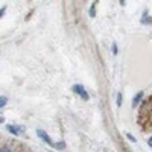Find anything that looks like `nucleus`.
<instances>
[{
	"label": "nucleus",
	"mask_w": 152,
	"mask_h": 152,
	"mask_svg": "<svg viewBox=\"0 0 152 152\" xmlns=\"http://www.w3.org/2000/svg\"><path fill=\"white\" fill-rule=\"evenodd\" d=\"M96 3L97 2H93L90 6V17H96Z\"/></svg>",
	"instance_id": "39448f33"
},
{
	"label": "nucleus",
	"mask_w": 152,
	"mask_h": 152,
	"mask_svg": "<svg viewBox=\"0 0 152 152\" xmlns=\"http://www.w3.org/2000/svg\"><path fill=\"white\" fill-rule=\"evenodd\" d=\"M5 12H6V8L3 6L2 9H0V15H2V17H3V14H5Z\"/></svg>",
	"instance_id": "ddd939ff"
},
{
	"label": "nucleus",
	"mask_w": 152,
	"mask_h": 152,
	"mask_svg": "<svg viewBox=\"0 0 152 152\" xmlns=\"http://www.w3.org/2000/svg\"><path fill=\"white\" fill-rule=\"evenodd\" d=\"M113 53H114V55H117V53H119V52H117V44H116V43L113 44Z\"/></svg>",
	"instance_id": "9d476101"
},
{
	"label": "nucleus",
	"mask_w": 152,
	"mask_h": 152,
	"mask_svg": "<svg viewBox=\"0 0 152 152\" xmlns=\"http://www.w3.org/2000/svg\"><path fill=\"white\" fill-rule=\"evenodd\" d=\"M6 102H8V99H6L5 96H2V97H0V108H3V107L6 105Z\"/></svg>",
	"instance_id": "0eeeda50"
},
{
	"label": "nucleus",
	"mask_w": 152,
	"mask_h": 152,
	"mask_svg": "<svg viewBox=\"0 0 152 152\" xmlns=\"http://www.w3.org/2000/svg\"><path fill=\"white\" fill-rule=\"evenodd\" d=\"M116 104H117V107L122 105V93H117V100H116Z\"/></svg>",
	"instance_id": "1a4fd4ad"
},
{
	"label": "nucleus",
	"mask_w": 152,
	"mask_h": 152,
	"mask_svg": "<svg viewBox=\"0 0 152 152\" xmlns=\"http://www.w3.org/2000/svg\"><path fill=\"white\" fill-rule=\"evenodd\" d=\"M148 145H149V148H152V135L148 138Z\"/></svg>",
	"instance_id": "f8f14e48"
},
{
	"label": "nucleus",
	"mask_w": 152,
	"mask_h": 152,
	"mask_svg": "<svg viewBox=\"0 0 152 152\" xmlns=\"http://www.w3.org/2000/svg\"><path fill=\"white\" fill-rule=\"evenodd\" d=\"M72 90L76 93V94H79L84 100H88L90 99V96H88V93L85 91V88H84V85H81V84H75L73 87H72Z\"/></svg>",
	"instance_id": "f257e3e1"
},
{
	"label": "nucleus",
	"mask_w": 152,
	"mask_h": 152,
	"mask_svg": "<svg viewBox=\"0 0 152 152\" xmlns=\"http://www.w3.org/2000/svg\"><path fill=\"white\" fill-rule=\"evenodd\" d=\"M50 152H52V151H50Z\"/></svg>",
	"instance_id": "4468645a"
},
{
	"label": "nucleus",
	"mask_w": 152,
	"mask_h": 152,
	"mask_svg": "<svg viewBox=\"0 0 152 152\" xmlns=\"http://www.w3.org/2000/svg\"><path fill=\"white\" fill-rule=\"evenodd\" d=\"M53 148L55 149H66V142H56Z\"/></svg>",
	"instance_id": "423d86ee"
},
{
	"label": "nucleus",
	"mask_w": 152,
	"mask_h": 152,
	"mask_svg": "<svg viewBox=\"0 0 152 152\" xmlns=\"http://www.w3.org/2000/svg\"><path fill=\"white\" fill-rule=\"evenodd\" d=\"M126 138H128L129 142H132V143L137 142V140H135V137H132V134H129V132H126Z\"/></svg>",
	"instance_id": "6e6552de"
},
{
	"label": "nucleus",
	"mask_w": 152,
	"mask_h": 152,
	"mask_svg": "<svg viewBox=\"0 0 152 152\" xmlns=\"http://www.w3.org/2000/svg\"><path fill=\"white\" fill-rule=\"evenodd\" d=\"M6 129H8L12 135H15V137L20 135V132H21V128H18V126H12V125H8V126H6Z\"/></svg>",
	"instance_id": "20e7f679"
},
{
	"label": "nucleus",
	"mask_w": 152,
	"mask_h": 152,
	"mask_svg": "<svg viewBox=\"0 0 152 152\" xmlns=\"http://www.w3.org/2000/svg\"><path fill=\"white\" fill-rule=\"evenodd\" d=\"M37 135L40 137L44 143H47L49 146H52V148L55 146V142H52V138H50V137L47 135V132H46V131H43V129H37Z\"/></svg>",
	"instance_id": "f03ea898"
},
{
	"label": "nucleus",
	"mask_w": 152,
	"mask_h": 152,
	"mask_svg": "<svg viewBox=\"0 0 152 152\" xmlns=\"http://www.w3.org/2000/svg\"><path fill=\"white\" fill-rule=\"evenodd\" d=\"M0 152H11V149L8 146H2V151H0Z\"/></svg>",
	"instance_id": "9b49d317"
},
{
	"label": "nucleus",
	"mask_w": 152,
	"mask_h": 152,
	"mask_svg": "<svg viewBox=\"0 0 152 152\" xmlns=\"http://www.w3.org/2000/svg\"><path fill=\"white\" fill-rule=\"evenodd\" d=\"M142 99H143V91H138V93L134 96V99H132V104H131L132 108H135L138 104H140V102H142Z\"/></svg>",
	"instance_id": "7ed1b4c3"
}]
</instances>
